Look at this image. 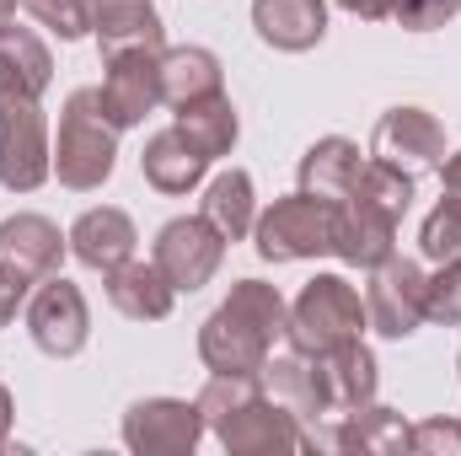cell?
Listing matches in <instances>:
<instances>
[{
    "label": "cell",
    "mask_w": 461,
    "mask_h": 456,
    "mask_svg": "<svg viewBox=\"0 0 461 456\" xmlns=\"http://www.w3.org/2000/svg\"><path fill=\"white\" fill-rule=\"evenodd\" d=\"M204 435L199 403L183 397H140L123 414V446L140 456H188Z\"/></svg>",
    "instance_id": "cell-11"
},
{
    "label": "cell",
    "mask_w": 461,
    "mask_h": 456,
    "mask_svg": "<svg viewBox=\"0 0 461 456\" xmlns=\"http://www.w3.org/2000/svg\"><path fill=\"white\" fill-rule=\"evenodd\" d=\"M461 16V0H392L386 22H397L402 32H435Z\"/></svg>",
    "instance_id": "cell-31"
},
{
    "label": "cell",
    "mask_w": 461,
    "mask_h": 456,
    "mask_svg": "<svg viewBox=\"0 0 461 456\" xmlns=\"http://www.w3.org/2000/svg\"><path fill=\"white\" fill-rule=\"evenodd\" d=\"M419 247H424V258H435V263L461 258V188H446V194H440V205L429 210V221L419 231Z\"/></svg>",
    "instance_id": "cell-28"
},
{
    "label": "cell",
    "mask_w": 461,
    "mask_h": 456,
    "mask_svg": "<svg viewBox=\"0 0 461 456\" xmlns=\"http://www.w3.org/2000/svg\"><path fill=\"white\" fill-rule=\"evenodd\" d=\"M226 92V76H221V59L199 43H183V49H161V103L167 108H194L204 97H221Z\"/></svg>",
    "instance_id": "cell-21"
},
{
    "label": "cell",
    "mask_w": 461,
    "mask_h": 456,
    "mask_svg": "<svg viewBox=\"0 0 461 456\" xmlns=\"http://www.w3.org/2000/svg\"><path fill=\"white\" fill-rule=\"evenodd\" d=\"M408 451H413V456H461V419L435 414V419L413 424V435H408Z\"/></svg>",
    "instance_id": "cell-32"
},
{
    "label": "cell",
    "mask_w": 461,
    "mask_h": 456,
    "mask_svg": "<svg viewBox=\"0 0 461 456\" xmlns=\"http://www.w3.org/2000/svg\"><path fill=\"white\" fill-rule=\"evenodd\" d=\"M70 236H59V226L49 215H11L0 221V263L11 274H22L27 285H43L49 274H59Z\"/></svg>",
    "instance_id": "cell-16"
},
{
    "label": "cell",
    "mask_w": 461,
    "mask_h": 456,
    "mask_svg": "<svg viewBox=\"0 0 461 456\" xmlns=\"http://www.w3.org/2000/svg\"><path fill=\"white\" fill-rule=\"evenodd\" d=\"M252 27L279 54H306L328 38V0H252Z\"/></svg>",
    "instance_id": "cell-17"
},
{
    "label": "cell",
    "mask_w": 461,
    "mask_h": 456,
    "mask_svg": "<svg viewBox=\"0 0 461 456\" xmlns=\"http://www.w3.org/2000/svg\"><path fill=\"white\" fill-rule=\"evenodd\" d=\"M424 296H429V274L419 258H381L370 269L365 285V317L381 339H413L424 323Z\"/></svg>",
    "instance_id": "cell-7"
},
{
    "label": "cell",
    "mask_w": 461,
    "mask_h": 456,
    "mask_svg": "<svg viewBox=\"0 0 461 456\" xmlns=\"http://www.w3.org/2000/svg\"><path fill=\"white\" fill-rule=\"evenodd\" d=\"M285 323H290V306L274 285L236 279L230 296L199 328V360L210 365V376H258L274 343L285 339Z\"/></svg>",
    "instance_id": "cell-1"
},
{
    "label": "cell",
    "mask_w": 461,
    "mask_h": 456,
    "mask_svg": "<svg viewBox=\"0 0 461 456\" xmlns=\"http://www.w3.org/2000/svg\"><path fill=\"white\" fill-rule=\"evenodd\" d=\"M49 172H54V145L38 97L0 87V188L32 194L49 183Z\"/></svg>",
    "instance_id": "cell-5"
},
{
    "label": "cell",
    "mask_w": 461,
    "mask_h": 456,
    "mask_svg": "<svg viewBox=\"0 0 461 456\" xmlns=\"http://www.w3.org/2000/svg\"><path fill=\"white\" fill-rule=\"evenodd\" d=\"M263 392L274 397V403H285L301 424H306V435L322 424V419H333V397H328V376H322V365L312 360V354H268L263 360Z\"/></svg>",
    "instance_id": "cell-15"
},
{
    "label": "cell",
    "mask_w": 461,
    "mask_h": 456,
    "mask_svg": "<svg viewBox=\"0 0 461 456\" xmlns=\"http://www.w3.org/2000/svg\"><path fill=\"white\" fill-rule=\"evenodd\" d=\"M22 11L38 27L59 32V43H76L92 32V0H22Z\"/></svg>",
    "instance_id": "cell-29"
},
{
    "label": "cell",
    "mask_w": 461,
    "mask_h": 456,
    "mask_svg": "<svg viewBox=\"0 0 461 456\" xmlns=\"http://www.w3.org/2000/svg\"><path fill=\"white\" fill-rule=\"evenodd\" d=\"M103 114L113 118V129H134L145 114L161 103V49H118L103 54Z\"/></svg>",
    "instance_id": "cell-10"
},
{
    "label": "cell",
    "mask_w": 461,
    "mask_h": 456,
    "mask_svg": "<svg viewBox=\"0 0 461 456\" xmlns=\"http://www.w3.org/2000/svg\"><path fill=\"white\" fill-rule=\"evenodd\" d=\"M27 296H32V285L22 279V274H11L5 263H0V328L16 317V306H27Z\"/></svg>",
    "instance_id": "cell-33"
},
{
    "label": "cell",
    "mask_w": 461,
    "mask_h": 456,
    "mask_svg": "<svg viewBox=\"0 0 461 456\" xmlns=\"http://www.w3.org/2000/svg\"><path fill=\"white\" fill-rule=\"evenodd\" d=\"M408 435L413 424L381 403H365L354 414H333L312 430V451H365V456H402L408 451Z\"/></svg>",
    "instance_id": "cell-13"
},
{
    "label": "cell",
    "mask_w": 461,
    "mask_h": 456,
    "mask_svg": "<svg viewBox=\"0 0 461 456\" xmlns=\"http://www.w3.org/2000/svg\"><path fill=\"white\" fill-rule=\"evenodd\" d=\"M424 317L461 328V258H446L440 274H429V296H424Z\"/></svg>",
    "instance_id": "cell-30"
},
{
    "label": "cell",
    "mask_w": 461,
    "mask_h": 456,
    "mask_svg": "<svg viewBox=\"0 0 461 456\" xmlns=\"http://www.w3.org/2000/svg\"><path fill=\"white\" fill-rule=\"evenodd\" d=\"M370 156L392 161V167H402L413 178L419 172H440L446 129H440V118L424 114V108H392V114H381L375 134H370Z\"/></svg>",
    "instance_id": "cell-12"
},
{
    "label": "cell",
    "mask_w": 461,
    "mask_h": 456,
    "mask_svg": "<svg viewBox=\"0 0 461 456\" xmlns=\"http://www.w3.org/2000/svg\"><path fill=\"white\" fill-rule=\"evenodd\" d=\"M103 279H108V301H113L129 323H161V317L172 312V301H177V290H172V279L156 269V258H150V263H145V258H129V263L108 269Z\"/></svg>",
    "instance_id": "cell-19"
},
{
    "label": "cell",
    "mask_w": 461,
    "mask_h": 456,
    "mask_svg": "<svg viewBox=\"0 0 461 456\" xmlns=\"http://www.w3.org/2000/svg\"><path fill=\"white\" fill-rule=\"evenodd\" d=\"M359 145L344 140V134H328V140H317L306 156H301V194H312V199H328V205H344L348 188H354V178H359Z\"/></svg>",
    "instance_id": "cell-23"
},
{
    "label": "cell",
    "mask_w": 461,
    "mask_h": 456,
    "mask_svg": "<svg viewBox=\"0 0 461 456\" xmlns=\"http://www.w3.org/2000/svg\"><path fill=\"white\" fill-rule=\"evenodd\" d=\"M11 392H5V381H0V446H5V435H11Z\"/></svg>",
    "instance_id": "cell-36"
},
{
    "label": "cell",
    "mask_w": 461,
    "mask_h": 456,
    "mask_svg": "<svg viewBox=\"0 0 461 456\" xmlns=\"http://www.w3.org/2000/svg\"><path fill=\"white\" fill-rule=\"evenodd\" d=\"M333 231H339V205L312 199V194H285L258 215V258L268 263H301V258H322L333 252Z\"/></svg>",
    "instance_id": "cell-6"
},
{
    "label": "cell",
    "mask_w": 461,
    "mask_h": 456,
    "mask_svg": "<svg viewBox=\"0 0 461 456\" xmlns=\"http://www.w3.org/2000/svg\"><path fill=\"white\" fill-rule=\"evenodd\" d=\"M194 403L204 414V430H215V441L230 456L312 451L306 424L263 392V376H210Z\"/></svg>",
    "instance_id": "cell-2"
},
{
    "label": "cell",
    "mask_w": 461,
    "mask_h": 456,
    "mask_svg": "<svg viewBox=\"0 0 461 456\" xmlns=\"http://www.w3.org/2000/svg\"><path fill=\"white\" fill-rule=\"evenodd\" d=\"M27 333H32V343L43 354H54V360L81 354L86 339H92V312H86L81 285H70L65 274H49L27 296Z\"/></svg>",
    "instance_id": "cell-9"
},
{
    "label": "cell",
    "mask_w": 461,
    "mask_h": 456,
    "mask_svg": "<svg viewBox=\"0 0 461 456\" xmlns=\"http://www.w3.org/2000/svg\"><path fill=\"white\" fill-rule=\"evenodd\" d=\"M92 32H97L103 54H118V49H167V27H161L150 0H103V5H92Z\"/></svg>",
    "instance_id": "cell-22"
},
{
    "label": "cell",
    "mask_w": 461,
    "mask_h": 456,
    "mask_svg": "<svg viewBox=\"0 0 461 456\" xmlns=\"http://www.w3.org/2000/svg\"><path fill=\"white\" fill-rule=\"evenodd\" d=\"M140 172H145V183L156 188V194H188V188H199V178L210 172V156L172 123V129H156L150 140H145V156H140Z\"/></svg>",
    "instance_id": "cell-18"
},
{
    "label": "cell",
    "mask_w": 461,
    "mask_h": 456,
    "mask_svg": "<svg viewBox=\"0 0 461 456\" xmlns=\"http://www.w3.org/2000/svg\"><path fill=\"white\" fill-rule=\"evenodd\" d=\"M440 188H461V150L440 161Z\"/></svg>",
    "instance_id": "cell-35"
},
{
    "label": "cell",
    "mask_w": 461,
    "mask_h": 456,
    "mask_svg": "<svg viewBox=\"0 0 461 456\" xmlns=\"http://www.w3.org/2000/svg\"><path fill=\"white\" fill-rule=\"evenodd\" d=\"M210 226L221 231L226 242H241L247 231L258 226V199H252V178L241 167H226L210 188H204V210H199Z\"/></svg>",
    "instance_id": "cell-26"
},
{
    "label": "cell",
    "mask_w": 461,
    "mask_h": 456,
    "mask_svg": "<svg viewBox=\"0 0 461 456\" xmlns=\"http://www.w3.org/2000/svg\"><path fill=\"white\" fill-rule=\"evenodd\" d=\"M16 5H22V0H0V27H5V22H16Z\"/></svg>",
    "instance_id": "cell-37"
},
{
    "label": "cell",
    "mask_w": 461,
    "mask_h": 456,
    "mask_svg": "<svg viewBox=\"0 0 461 456\" xmlns=\"http://www.w3.org/2000/svg\"><path fill=\"white\" fill-rule=\"evenodd\" d=\"M370 317H365V296L348 285L344 274H317L295 301H290V323H285V339L295 354H333L344 343L365 339Z\"/></svg>",
    "instance_id": "cell-4"
},
{
    "label": "cell",
    "mask_w": 461,
    "mask_h": 456,
    "mask_svg": "<svg viewBox=\"0 0 461 456\" xmlns=\"http://www.w3.org/2000/svg\"><path fill=\"white\" fill-rule=\"evenodd\" d=\"M456 370H461V354H456Z\"/></svg>",
    "instance_id": "cell-38"
},
{
    "label": "cell",
    "mask_w": 461,
    "mask_h": 456,
    "mask_svg": "<svg viewBox=\"0 0 461 456\" xmlns=\"http://www.w3.org/2000/svg\"><path fill=\"white\" fill-rule=\"evenodd\" d=\"M397 210L375 205L370 194L348 188V199L339 205V231H333V252L354 263V269H375L381 258L397 252Z\"/></svg>",
    "instance_id": "cell-14"
},
{
    "label": "cell",
    "mask_w": 461,
    "mask_h": 456,
    "mask_svg": "<svg viewBox=\"0 0 461 456\" xmlns=\"http://www.w3.org/2000/svg\"><path fill=\"white\" fill-rule=\"evenodd\" d=\"M134 221L113 210V205H97V210H86L76 226H70V252L86 263V269H97V274H108L118 263H129L134 258Z\"/></svg>",
    "instance_id": "cell-20"
},
{
    "label": "cell",
    "mask_w": 461,
    "mask_h": 456,
    "mask_svg": "<svg viewBox=\"0 0 461 456\" xmlns=\"http://www.w3.org/2000/svg\"><path fill=\"white\" fill-rule=\"evenodd\" d=\"M92 5H103V0H92Z\"/></svg>",
    "instance_id": "cell-39"
},
{
    "label": "cell",
    "mask_w": 461,
    "mask_h": 456,
    "mask_svg": "<svg viewBox=\"0 0 461 456\" xmlns=\"http://www.w3.org/2000/svg\"><path fill=\"white\" fill-rule=\"evenodd\" d=\"M156 269L172 279V290H204L215 274H221V258H226V236L210 226L204 215H177L156 231Z\"/></svg>",
    "instance_id": "cell-8"
},
{
    "label": "cell",
    "mask_w": 461,
    "mask_h": 456,
    "mask_svg": "<svg viewBox=\"0 0 461 456\" xmlns=\"http://www.w3.org/2000/svg\"><path fill=\"white\" fill-rule=\"evenodd\" d=\"M118 167V129L113 118L103 114V97L97 87H81L65 97V114H59V140H54V172L65 188L76 194H92L113 178Z\"/></svg>",
    "instance_id": "cell-3"
},
{
    "label": "cell",
    "mask_w": 461,
    "mask_h": 456,
    "mask_svg": "<svg viewBox=\"0 0 461 456\" xmlns=\"http://www.w3.org/2000/svg\"><path fill=\"white\" fill-rule=\"evenodd\" d=\"M348 16H365V22H386V11H392V0H339Z\"/></svg>",
    "instance_id": "cell-34"
},
{
    "label": "cell",
    "mask_w": 461,
    "mask_h": 456,
    "mask_svg": "<svg viewBox=\"0 0 461 456\" xmlns=\"http://www.w3.org/2000/svg\"><path fill=\"white\" fill-rule=\"evenodd\" d=\"M177 129L215 161V156H230V145L241 134V118H236V103L221 92V97H204L194 108H177Z\"/></svg>",
    "instance_id": "cell-27"
},
{
    "label": "cell",
    "mask_w": 461,
    "mask_h": 456,
    "mask_svg": "<svg viewBox=\"0 0 461 456\" xmlns=\"http://www.w3.org/2000/svg\"><path fill=\"white\" fill-rule=\"evenodd\" d=\"M49 81H54V54L43 49V38L27 32V27H16V22H5L0 27V87L43 97Z\"/></svg>",
    "instance_id": "cell-24"
},
{
    "label": "cell",
    "mask_w": 461,
    "mask_h": 456,
    "mask_svg": "<svg viewBox=\"0 0 461 456\" xmlns=\"http://www.w3.org/2000/svg\"><path fill=\"white\" fill-rule=\"evenodd\" d=\"M322 365V376H328V397H333V414H354V408H365V403H375V354L365 349V339L344 343V349H333V354H322L317 360Z\"/></svg>",
    "instance_id": "cell-25"
}]
</instances>
